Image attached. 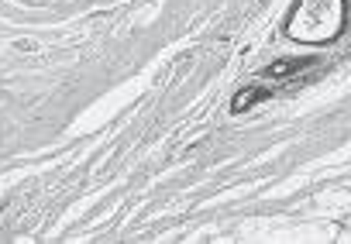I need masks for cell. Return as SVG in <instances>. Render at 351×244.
I'll use <instances>...</instances> for the list:
<instances>
[{"label": "cell", "mask_w": 351, "mask_h": 244, "mask_svg": "<svg viewBox=\"0 0 351 244\" xmlns=\"http://www.w3.org/2000/svg\"><path fill=\"white\" fill-rule=\"evenodd\" d=\"M344 25V0H300L293 8L289 35L300 42H327Z\"/></svg>", "instance_id": "cell-1"}]
</instances>
